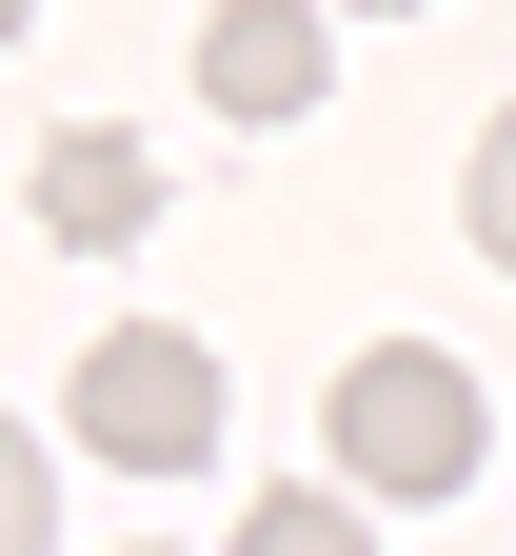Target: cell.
Instances as JSON below:
<instances>
[{
	"mask_svg": "<svg viewBox=\"0 0 516 556\" xmlns=\"http://www.w3.org/2000/svg\"><path fill=\"white\" fill-rule=\"evenodd\" d=\"M496 457V397H477V358H437V338H378V358L338 378V497H457V477Z\"/></svg>",
	"mask_w": 516,
	"mask_h": 556,
	"instance_id": "1",
	"label": "cell"
},
{
	"mask_svg": "<svg viewBox=\"0 0 516 556\" xmlns=\"http://www.w3.org/2000/svg\"><path fill=\"white\" fill-rule=\"evenodd\" d=\"M60 417H80L100 477H199V457H218V358H199L179 318H119L100 358H80V397H60Z\"/></svg>",
	"mask_w": 516,
	"mask_h": 556,
	"instance_id": "2",
	"label": "cell"
},
{
	"mask_svg": "<svg viewBox=\"0 0 516 556\" xmlns=\"http://www.w3.org/2000/svg\"><path fill=\"white\" fill-rule=\"evenodd\" d=\"M318 80H338L318 0H218V21H199V100L218 119H318Z\"/></svg>",
	"mask_w": 516,
	"mask_h": 556,
	"instance_id": "3",
	"label": "cell"
},
{
	"mask_svg": "<svg viewBox=\"0 0 516 556\" xmlns=\"http://www.w3.org/2000/svg\"><path fill=\"white\" fill-rule=\"evenodd\" d=\"M40 239H60V258H119V239H160V160H139L119 119H60V139H40Z\"/></svg>",
	"mask_w": 516,
	"mask_h": 556,
	"instance_id": "4",
	"label": "cell"
},
{
	"mask_svg": "<svg viewBox=\"0 0 516 556\" xmlns=\"http://www.w3.org/2000/svg\"><path fill=\"white\" fill-rule=\"evenodd\" d=\"M239 556H378V517H357V497H259Z\"/></svg>",
	"mask_w": 516,
	"mask_h": 556,
	"instance_id": "5",
	"label": "cell"
},
{
	"mask_svg": "<svg viewBox=\"0 0 516 556\" xmlns=\"http://www.w3.org/2000/svg\"><path fill=\"white\" fill-rule=\"evenodd\" d=\"M457 219H477V258L516 278V119H477V160H457Z\"/></svg>",
	"mask_w": 516,
	"mask_h": 556,
	"instance_id": "6",
	"label": "cell"
},
{
	"mask_svg": "<svg viewBox=\"0 0 516 556\" xmlns=\"http://www.w3.org/2000/svg\"><path fill=\"white\" fill-rule=\"evenodd\" d=\"M0 556H60V477H40L21 417H0Z\"/></svg>",
	"mask_w": 516,
	"mask_h": 556,
	"instance_id": "7",
	"label": "cell"
},
{
	"mask_svg": "<svg viewBox=\"0 0 516 556\" xmlns=\"http://www.w3.org/2000/svg\"><path fill=\"white\" fill-rule=\"evenodd\" d=\"M21 21H40V0H0V40H21Z\"/></svg>",
	"mask_w": 516,
	"mask_h": 556,
	"instance_id": "8",
	"label": "cell"
},
{
	"mask_svg": "<svg viewBox=\"0 0 516 556\" xmlns=\"http://www.w3.org/2000/svg\"><path fill=\"white\" fill-rule=\"evenodd\" d=\"M378 21H417V0H378Z\"/></svg>",
	"mask_w": 516,
	"mask_h": 556,
	"instance_id": "9",
	"label": "cell"
}]
</instances>
